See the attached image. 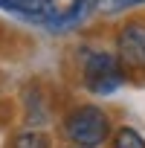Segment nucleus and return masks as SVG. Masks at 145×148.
Wrapping results in <instances>:
<instances>
[{
    "label": "nucleus",
    "instance_id": "obj_1",
    "mask_svg": "<svg viewBox=\"0 0 145 148\" xmlns=\"http://www.w3.org/2000/svg\"><path fill=\"white\" fill-rule=\"evenodd\" d=\"M81 79H84V87L90 93L107 96V93H113V90H119L125 84L128 73H125V67L119 64L116 55H110L105 49H84Z\"/></svg>",
    "mask_w": 145,
    "mask_h": 148
},
{
    "label": "nucleus",
    "instance_id": "obj_5",
    "mask_svg": "<svg viewBox=\"0 0 145 148\" xmlns=\"http://www.w3.org/2000/svg\"><path fill=\"white\" fill-rule=\"evenodd\" d=\"M93 9H96V0H72L70 9H64L61 15L55 12L47 23H49L52 29H70V26H79L81 21H87Z\"/></svg>",
    "mask_w": 145,
    "mask_h": 148
},
{
    "label": "nucleus",
    "instance_id": "obj_4",
    "mask_svg": "<svg viewBox=\"0 0 145 148\" xmlns=\"http://www.w3.org/2000/svg\"><path fill=\"white\" fill-rule=\"evenodd\" d=\"M0 9H9L15 15H23L26 21L47 23L58 12V3H55V0H0Z\"/></svg>",
    "mask_w": 145,
    "mask_h": 148
},
{
    "label": "nucleus",
    "instance_id": "obj_6",
    "mask_svg": "<svg viewBox=\"0 0 145 148\" xmlns=\"http://www.w3.org/2000/svg\"><path fill=\"white\" fill-rule=\"evenodd\" d=\"M12 148H49V136L41 131H21L15 134Z\"/></svg>",
    "mask_w": 145,
    "mask_h": 148
},
{
    "label": "nucleus",
    "instance_id": "obj_2",
    "mask_svg": "<svg viewBox=\"0 0 145 148\" xmlns=\"http://www.w3.org/2000/svg\"><path fill=\"white\" fill-rule=\"evenodd\" d=\"M64 136L79 148H96L110 136V119L96 105H81L64 116Z\"/></svg>",
    "mask_w": 145,
    "mask_h": 148
},
{
    "label": "nucleus",
    "instance_id": "obj_8",
    "mask_svg": "<svg viewBox=\"0 0 145 148\" xmlns=\"http://www.w3.org/2000/svg\"><path fill=\"white\" fill-rule=\"evenodd\" d=\"M145 0H96V12L102 15H116V12H125V9H133V6H142Z\"/></svg>",
    "mask_w": 145,
    "mask_h": 148
},
{
    "label": "nucleus",
    "instance_id": "obj_3",
    "mask_svg": "<svg viewBox=\"0 0 145 148\" xmlns=\"http://www.w3.org/2000/svg\"><path fill=\"white\" fill-rule=\"evenodd\" d=\"M119 64L133 73H145V23H125L116 35Z\"/></svg>",
    "mask_w": 145,
    "mask_h": 148
},
{
    "label": "nucleus",
    "instance_id": "obj_9",
    "mask_svg": "<svg viewBox=\"0 0 145 148\" xmlns=\"http://www.w3.org/2000/svg\"><path fill=\"white\" fill-rule=\"evenodd\" d=\"M23 99H26V108H29V113H26L29 122H44V119L49 116V113H44V102L38 99V90H35V87H29Z\"/></svg>",
    "mask_w": 145,
    "mask_h": 148
},
{
    "label": "nucleus",
    "instance_id": "obj_7",
    "mask_svg": "<svg viewBox=\"0 0 145 148\" xmlns=\"http://www.w3.org/2000/svg\"><path fill=\"white\" fill-rule=\"evenodd\" d=\"M113 148H145V139L133 128H119L113 134Z\"/></svg>",
    "mask_w": 145,
    "mask_h": 148
}]
</instances>
